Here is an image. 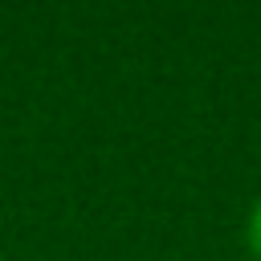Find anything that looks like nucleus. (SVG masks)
<instances>
[{"label": "nucleus", "instance_id": "nucleus-1", "mask_svg": "<svg viewBox=\"0 0 261 261\" xmlns=\"http://www.w3.org/2000/svg\"><path fill=\"white\" fill-rule=\"evenodd\" d=\"M245 241H249V253L261 261V200L253 204V212H249V224H245Z\"/></svg>", "mask_w": 261, "mask_h": 261}]
</instances>
